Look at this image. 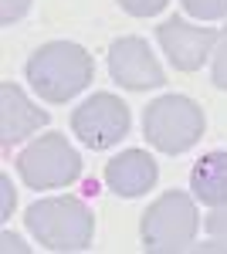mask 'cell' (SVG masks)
<instances>
[{
    "label": "cell",
    "mask_w": 227,
    "mask_h": 254,
    "mask_svg": "<svg viewBox=\"0 0 227 254\" xmlns=\"http://www.w3.org/2000/svg\"><path fill=\"white\" fill-rule=\"evenodd\" d=\"M27 81L44 102H68L95 78L92 55L75 41H48L27 58Z\"/></svg>",
    "instance_id": "6da1fadb"
},
{
    "label": "cell",
    "mask_w": 227,
    "mask_h": 254,
    "mask_svg": "<svg viewBox=\"0 0 227 254\" xmlns=\"http://www.w3.org/2000/svg\"><path fill=\"white\" fill-rule=\"evenodd\" d=\"M24 224L48 251H85L95 237V217L78 196H44L27 207Z\"/></svg>",
    "instance_id": "7a4b0ae2"
},
{
    "label": "cell",
    "mask_w": 227,
    "mask_h": 254,
    "mask_svg": "<svg viewBox=\"0 0 227 254\" xmlns=\"http://www.w3.org/2000/svg\"><path fill=\"white\" fill-rule=\"evenodd\" d=\"M197 231H200V214L193 196H187L183 190H166L163 196H156L139 224L143 248L152 254L187 251L197 241Z\"/></svg>",
    "instance_id": "3957f363"
},
{
    "label": "cell",
    "mask_w": 227,
    "mask_h": 254,
    "mask_svg": "<svg viewBox=\"0 0 227 254\" xmlns=\"http://www.w3.org/2000/svg\"><path fill=\"white\" fill-rule=\"evenodd\" d=\"M143 132L166 156H180L193 149L204 136V109L187 95H163L146 105Z\"/></svg>",
    "instance_id": "277c9868"
},
{
    "label": "cell",
    "mask_w": 227,
    "mask_h": 254,
    "mask_svg": "<svg viewBox=\"0 0 227 254\" xmlns=\"http://www.w3.org/2000/svg\"><path fill=\"white\" fill-rule=\"evenodd\" d=\"M17 173L31 190H55L72 187L81 176V156L61 132L38 136L24 153L17 156Z\"/></svg>",
    "instance_id": "5b68a950"
},
{
    "label": "cell",
    "mask_w": 227,
    "mask_h": 254,
    "mask_svg": "<svg viewBox=\"0 0 227 254\" xmlns=\"http://www.w3.org/2000/svg\"><path fill=\"white\" fill-rule=\"evenodd\" d=\"M129 126H133L129 105L112 92H98V95L85 98L72 112V129L88 149H109L115 142H122Z\"/></svg>",
    "instance_id": "8992f818"
},
{
    "label": "cell",
    "mask_w": 227,
    "mask_h": 254,
    "mask_svg": "<svg viewBox=\"0 0 227 254\" xmlns=\"http://www.w3.org/2000/svg\"><path fill=\"white\" fill-rule=\"evenodd\" d=\"M109 75L129 92H146L166 85V75L159 68L156 55L143 38H119L109 48Z\"/></svg>",
    "instance_id": "52a82bcc"
},
{
    "label": "cell",
    "mask_w": 227,
    "mask_h": 254,
    "mask_svg": "<svg viewBox=\"0 0 227 254\" xmlns=\"http://www.w3.org/2000/svg\"><path fill=\"white\" fill-rule=\"evenodd\" d=\"M217 38H221V31L197 27V24H187L180 17H170L156 27V41H159L163 55L170 58V64L176 71H197L214 51Z\"/></svg>",
    "instance_id": "ba28073f"
},
{
    "label": "cell",
    "mask_w": 227,
    "mask_h": 254,
    "mask_svg": "<svg viewBox=\"0 0 227 254\" xmlns=\"http://www.w3.org/2000/svg\"><path fill=\"white\" fill-rule=\"evenodd\" d=\"M48 119L51 116L38 109L14 81L0 85V142L3 146H14L20 139L34 136L41 126H48Z\"/></svg>",
    "instance_id": "9c48e42d"
},
{
    "label": "cell",
    "mask_w": 227,
    "mask_h": 254,
    "mask_svg": "<svg viewBox=\"0 0 227 254\" xmlns=\"http://www.w3.org/2000/svg\"><path fill=\"white\" fill-rule=\"evenodd\" d=\"M156 176H159V166L143 149H126L105 163V187L115 196H143L146 190H152Z\"/></svg>",
    "instance_id": "30bf717a"
},
{
    "label": "cell",
    "mask_w": 227,
    "mask_h": 254,
    "mask_svg": "<svg viewBox=\"0 0 227 254\" xmlns=\"http://www.w3.org/2000/svg\"><path fill=\"white\" fill-rule=\"evenodd\" d=\"M190 190L207 207H227V153L214 149L193 163L190 170Z\"/></svg>",
    "instance_id": "8fae6325"
},
{
    "label": "cell",
    "mask_w": 227,
    "mask_h": 254,
    "mask_svg": "<svg viewBox=\"0 0 227 254\" xmlns=\"http://www.w3.org/2000/svg\"><path fill=\"white\" fill-rule=\"evenodd\" d=\"M210 81L221 92H227V24L221 31V38H217V44H214V51H210Z\"/></svg>",
    "instance_id": "7c38bea8"
},
{
    "label": "cell",
    "mask_w": 227,
    "mask_h": 254,
    "mask_svg": "<svg viewBox=\"0 0 227 254\" xmlns=\"http://www.w3.org/2000/svg\"><path fill=\"white\" fill-rule=\"evenodd\" d=\"M183 10L197 20H221L227 17V0H180Z\"/></svg>",
    "instance_id": "4fadbf2b"
},
{
    "label": "cell",
    "mask_w": 227,
    "mask_h": 254,
    "mask_svg": "<svg viewBox=\"0 0 227 254\" xmlns=\"http://www.w3.org/2000/svg\"><path fill=\"white\" fill-rule=\"evenodd\" d=\"M207 251H227V207H214V214L207 217Z\"/></svg>",
    "instance_id": "5bb4252c"
},
{
    "label": "cell",
    "mask_w": 227,
    "mask_h": 254,
    "mask_svg": "<svg viewBox=\"0 0 227 254\" xmlns=\"http://www.w3.org/2000/svg\"><path fill=\"white\" fill-rule=\"evenodd\" d=\"M119 7L133 17H152L166 7V0H119Z\"/></svg>",
    "instance_id": "9a60e30c"
},
{
    "label": "cell",
    "mask_w": 227,
    "mask_h": 254,
    "mask_svg": "<svg viewBox=\"0 0 227 254\" xmlns=\"http://www.w3.org/2000/svg\"><path fill=\"white\" fill-rule=\"evenodd\" d=\"M27 7H31V0H3L0 20H3V24H14L17 17H24V14H27Z\"/></svg>",
    "instance_id": "2e32d148"
},
{
    "label": "cell",
    "mask_w": 227,
    "mask_h": 254,
    "mask_svg": "<svg viewBox=\"0 0 227 254\" xmlns=\"http://www.w3.org/2000/svg\"><path fill=\"white\" fill-rule=\"evenodd\" d=\"M0 190H3V207H0V220H7L14 210V190H10V176H0Z\"/></svg>",
    "instance_id": "e0dca14e"
},
{
    "label": "cell",
    "mask_w": 227,
    "mask_h": 254,
    "mask_svg": "<svg viewBox=\"0 0 227 254\" xmlns=\"http://www.w3.org/2000/svg\"><path fill=\"white\" fill-rule=\"evenodd\" d=\"M0 241H3V251H27V244H24L20 237H14L10 231H3V237H0Z\"/></svg>",
    "instance_id": "ac0fdd59"
}]
</instances>
